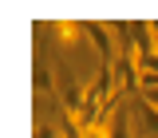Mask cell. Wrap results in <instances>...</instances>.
I'll list each match as a JSON object with an SVG mask.
<instances>
[{"label": "cell", "instance_id": "7a4b0ae2", "mask_svg": "<svg viewBox=\"0 0 158 138\" xmlns=\"http://www.w3.org/2000/svg\"><path fill=\"white\" fill-rule=\"evenodd\" d=\"M131 115H135V134L158 138V107H150L142 95H135L131 99Z\"/></svg>", "mask_w": 158, "mask_h": 138}, {"label": "cell", "instance_id": "6da1fadb", "mask_svg": "<svg viewBox=\"0 0 158 138\" xmlns=\"http://www.w3.org/2000/svg\"><path fill=\"white\" fill-rule=\"evenodd\" d=\"M87 39L95 43L99 63H115V59H118V43H115V32H111V24H103V20H91V24H87Z\"/></svg>", "mask_w": 158, "mask_h": 138}, {"label": "cell", "instance_id": "3957f363", "mask_svg": "<svg viewBox=\"0 0 158 138\" xmlns=\"http://www.w3.org/2000/svg\"><path fill=\"white\" fill-rule=\"evenodd\" d=\"M52 28V36L63 43V47H75L79 36H87V24H79V20H56V24H48Z\"/></svg>", "mask_w": 158, "mask_h": 138}, {"label": "cell", "instance_id": "277c9868", "mask_svg": "<svg viewBox=\"0 0 158 138\" xmlns=\"http://www.w3.org/2000/svg\"><path fill=\"white\" fill-rule=\"evenodd\" d=\"M32 122H36V134H32V138H63V134L56 130V126H52V122L44 118V111H36V115H32Z\"/></svg>", "mask_w": 158, "mask_h": 138}]
</instances>
